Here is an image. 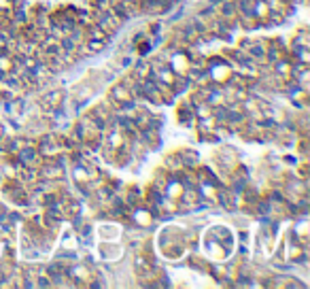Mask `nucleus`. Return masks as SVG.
<instances>
[]
</instances>
